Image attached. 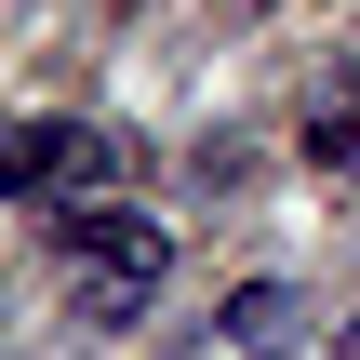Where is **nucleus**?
Instances as JSON below:
<instances>
[{
  "mask_svg": "<svg viewBox=\"0 0 360 360\" xmlns=\"http://www.w3.org/2000/svg\"><path fill=\"white\" fill-rule=\"evenodd\" d=\"M281 321H294V294H281V281H254V294H240V307H227V334H240V347H267V334H281Z\"/></svg>",
  "mask_w": 360,
  "mask_h": 360,
  "instance_id": "4",
  "label": "nucleus"
},
{
  "mask_svg": "<svg viewBox=\"0 0 360 360\" xmlns=\"http://www.w3.org/2000/svg\"><path fill=\"white\" fill-rule=\"evenodd\" d=\"M67 254L94 267V294H147V281L174 267V240H160L147 214H107V200H94V214H67Z\"/></svg>",
  "mask_w": 360,
  "mask_h": 360,
  "instance_id": "1",
  "label": "nucleus"
},
{
  "mask_svg": "<svg viewBox=\"0 0 360 360\" xmlns=\"http://www.w3.org/2000/svg\"><path fill=\"white\" fill-rule=\"evenodd\" d=\"M80 174L107 187V174H120V147H107V134H80V120H27V134H13V187H27V200H53V187H80Z\"/></svg>",
  "mask_w": 360,
  "mask_h": 360,
  "instance_id": "2",
  "label": "nucleus"
},
{
  "mask_svg": "<svg viewBox=\"0 0 360 360\" xmlns=\"http://www.w3.org/2000/svg\"><path fill=\"white\" fill-rule=\"evenodd\" d=\"M307 160H321V174H360V94H334V107L307 120Z\"/></svg>",
  "mask_w": 360,
  "mask_h": 360,
  "instance_id": "3",
  "label": "nucleus"
}]
</instances>
